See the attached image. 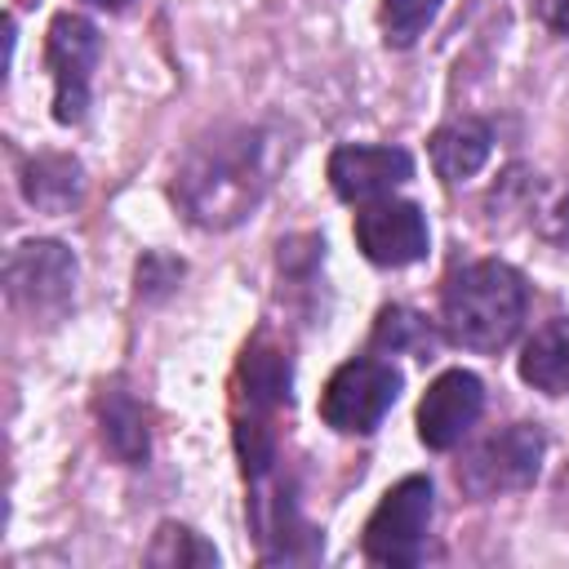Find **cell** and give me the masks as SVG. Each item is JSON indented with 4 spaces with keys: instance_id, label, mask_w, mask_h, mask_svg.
<instances>
[{
    "instance_id": "17",
    "label": "cell",
    "mask_w": 569,
    "mask_h": 569,
    "mask_svg": "<svg viewBox=\"0 0 569 569\" xmlns=\"http://www.w3.org/2000/svg\"><path fill=\"white\" fill-rule=\"evenodd\" d=\"M147 560L151 565H218V551L187 525H160Z\"/></svg>"
},
{
    "instance_id": "8",
    "label": "cell",
    "mask_w": 569,
    "mask_h": 569,
    "mask_svg": "<svg viewBox=\"0 0 569 569\" xmlns=\"http://www.w3.org/2000/svg\"><path fill=\"white\" fill-rule=\"evenodd\" d=\"M356 244L378 267H409L427 253V218L413 200H373L356 213Z\"/></svg>"
},
{
    "instance_id": "7",
    "label": "cell",
    "mask_w": 569,
    "mask_h": 569,
    "mask_svg": "<svg viewBox=\"0 0 569 569\" xmlns=\"http://www.w3.org/2000/svg\"><path fill=\"white\" fill-rule=\"evenodd\" d=\"M102 40L98 27L80 13H58L44 40V62L53 71V120L58 124H80L89 107V76L98 67Z\"/></svg>"
},
{
    "instance_id": "9",
    "label": "cell",
    "mask_w": 569,
    "mask_h": 569,
    "mask_svg": "<svg viewBox=\"0 0 569 569\" xmlns=\"http://www.w3.org/2000/svg\"><path fill=\"white\" fill-rule=\"evenodd\" d=\"M485 409V387L467 369L440 373L418 405V440L427 449H453Z\"/></svg>"
},
{
    "instance_id": "10",
    "label": "cell",
    "mask_w": 569,
    "mask_h": 569,
    "mask_svg": "<svg viewBox=\"0 0 569 569\" xmlns=\"http://www.w3.org/2000/svg\"><path fill=\"white\" fill-rule=\"evenodd\" d=\"M413 178V156L405 147H338L329 156V187L342 200H378Z\"/></svg>"
},
{
    "instance_id": "3",
    "label": "cell",
    "mask_w": 569,
    "mask_h": 569,
    "mask_svg": "<svg viewBox=\"0 0 569 569\" xmlns=\"http://www.w3.org/2000/svg\"><path fill=\"white\" fill-rule=\"evenodd\" d=\"M542 453L547 440L533 422H511L493 436H485L480 445H471L458 462V489L467 498H502V493H520L538 480L542 471Z\"/></svg>"
},
{
    "instance_id": "19",
    "label": "cell",
    "mask_w": 569,
    "mask_h": 569,
    "mask_svg": "<svg viewBox=\"0 0 569 569\" xmlns=\"http://www.w3.org/2000/svg\"><path fill=\"white\" fill-rule=\"evenodd\" d=\"M178 280H182V262H173V258H164V253H147V258L138 262V293H147V298L169 293Z\"/></svg>"
},
{
    "instance_id": "2",
    "label": "cell",
    "mask_w": 569,
    "mask_h": 569,
    "mask_svg": "<svg viewBox=\"0 0 569 569\" xmlns=\"http://www.w3.org/2000/svg\"><path fill=\"white\" fill-rule=\"evenodd\" d=\"M525 280L516 267L485 258V262H467L462 271H453L445 280L440 293V325L449 333V342L467 347V351H502L525 320Z\"/></svg>"
},
{
    "instance_id": "14",
    "label": "cell",
    "mask_w": 569,
    "mask_h": 569,
    "mask_svg": "<svg viewBox=\"0 0 569 569\" xmlns=\"http://www.w3.org/2000/svg\"><path fill=\"white\" fill-rule=\"evenodd\" d=\"M22 191H27V200H31L36 209H44V213H67L71 204H80L84 178H80V164H76L71 156L44 151V156L27 160V169H22Z\"/></svg>"
},
{
    "instance_id": "1",
    "label": "cell",
    "mask_w": 569,
    "mask_h": 569,
    "mask_svg": "<svg viewBox=\"0 0 569 569\" xmlns=\"http://www.w3.org/2000/svg\"><path fill=\"white\" fill-rule=\"evenodd\" d=\"M262 151H267V142L253 129H231V133L204 138L187 156V164L178 169V182H173V196L187 209V218L200 227L240 222L267 187Z\"/></svg>"
},
{
    "instance_id": "16",
    "label": "cell",
    "mask_w": 569,
    "mask_h": 569,
    "mask_svg": "<svg viewBox=\"0 0 569 569\" xmlns=\"http://www.w3.org/2000/svg\"><path fill=\"white\" fill-rule=\"evenodd\" d=\"M373 342H378L382 351H422V360H427V351H431V329H427V320L413 316L409 307H382V316H378V325H373Z\"/></svg>"
},
{
    "instance_id": "6",
    "label": "cell",
    "mask_w": 569,
    "mask_h": 569,
    "mask_svg": "<svg viewBox=\"0 0 569 569\" xmlns=\"http://www.w3.org/2000/svg\"><path fill=\"white\" fill-rule=\"evenodd\" d=\"M400 396V369L378 356L347 360L320 396V418L342 436H369Z\"/></svg>"
},
{
    "instance_id": "18",
    "label": "cell",
    "mask_w": 569,
    "mask_h": 569,
    "mask_svg": "<svg viewBox=\"0 0 569 569\" xmlns=\"http://www.w3.org/2000/svg\"><path fill=\"white\" fill-rule=\"evenodd\" d=\"M436 13H440V0H382V36H387V44H396V49H405V44H413L431 22H436Z\"/></svg>"
},
{
    "instance_id": "21",
    "label": "cell",
    "mask_w": 569,
    "mask_h": 569,
    "mask_svg": "<svg viewBox=\"0 0 569 569\" xmlns=\"http://www.w3.org/2000/svg\"><path fill=\"white\" fill-rule=\"evenodd\" d=\"M89 4H98V9H120V4H129V0H89Z\"/></svg>"
},
{
    "instance_id": "12",
    "label": "cell",
    "mask_w": 569,
    "mask_h": 569,
    "mask_svg": "<svg viewBox=\"0 0 569 569\" xmlns=\"http://www.w3.org/2000/svg\"><path fill=\"white\" fill-rule=\"evenodd\" d=\"M289 356L280 347H271L267 338H258L244 360H240V387L249 400L253 418H271L280 405H289Z\"/></svg>"
},
{
    "instance_id": "4",
    "label": "cell",
    "mask_w": 569,
    "mask_h": 569,
    "mask_svg": "<svg viewBox=\"0 0 569 569\" xmlns=\"http://www.w3.org/2000/svg\"><path fill=\"white\" fill-rule=\"evenodd\" d=\"M431 516H436L431 480L427 476H405L373 507V516L365 525V556L373 565H396V569L400 565H418L422 551H427Z\"/></svg>"
},
{
    "instance_id": "11",
    "label": "cell",
    "mask_w": 569,
    "mask_h": 569,
    "mask_svg": "<svg viewBox=\"0 0 569 569\" xmlns=\"http://www.w3.org/2000/svg\"><path fill=\"white\" fill-rule=\"evenodd\" d=\"M489 147H493L489 124L462 116V120H449L431 133V164L445 182H462L489 160Z\"/></svg>"
},
{
    "instance_id": "15",
    "label": "cell",
    "mask_w": 569,
    "mask_h": 569,
    "mask_svg": "<svg viewBox=\"0 0 569 569\" xmlns=\"http://www.w3.org/2000/svg\"><path fill=\"white\" fill-rule=\"evenodd\" d=\"M98 413H102V440H107V449H111L120 462H129V467L142 462V458H147V422H142L138 400H133L129 391L111 387V391L102 396Z\"/></svg>"
},
{
    "instance_id": "13",
    "label": "cell",
    "mask_w": 569,
    "mask_h": 569,
    "mask_svg": "<svg viewBox=\"0 0 569 569\" xmlns=\"http://www.w3.org/2000/svg\"><path fill=\"white\" fill-rule=\"evenodd\" d=\"M520 378L547 396H569V316L542 325L520 351Z\"/></svg>"
},
{
    "instance_id": "22",
    "label": "cell",
    "mask_w": 569,
    "mask_h": 569,
    "mask_svg": "<svg viewBox=\"0 0 569 569\" xmlns=\"http://www.w3.org/2000/svg\"><path fill=\"white\" fill-rule=\"evenodd\" d=\"M560 489H565V493H569V467H565V476H560Z\"/></svg>"
},
{
    "instance_id": "5",
    "label": "cell",
    "mask_w": 569,
    "mask_h": 569,
    "mask_svg": "<svg viewBox=\"0 0 569 569\" xmlns=\"http://www.w3.org/2000/svg\"><path fill=\"white\" fill-rule=\"evenodd\" d=\"M4 289H9V302L22 316H31L40 325L62 320V311L76 298V258H71V249L58 244V240L18 244L4 262Z\"/></svg>"
},
{
    "instance_id": "20",
    "label": "cell",
    "mask_w": 569,
    "mask_h": 569,
    "mask_svg": "<svg viewBox=\"0 0 569 569\" xmlns=\"http://www.w3.org/2000/svg\"><path fill=\"white\" fill-rule=\"evenodd\" d=\"M538 18H542L556 36H569V0H538Z\"/></svg>"
}]
</instances>
